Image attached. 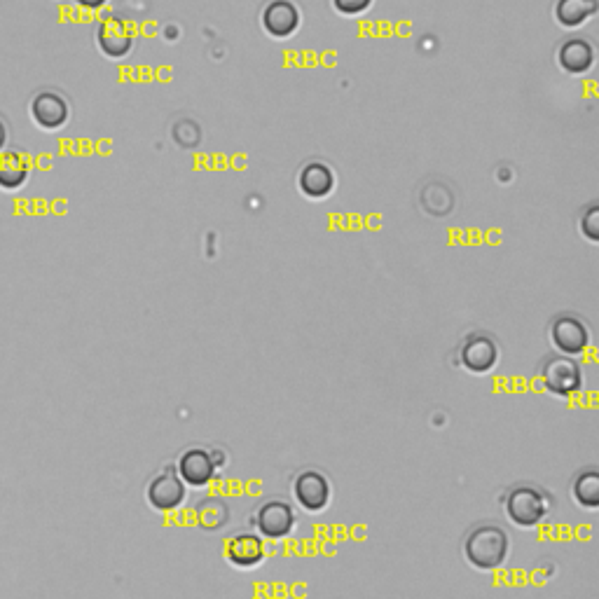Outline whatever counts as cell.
I'll return each mask as SVG.
<instances>
[{
    "instance_id": "obj_13",
    "label": "cell",
    "mask_w": 599,
    "mask_h": 599,
    "mask_svg": "<svg viewBox=\"0 0 599 599\" xmlns=\"http://www.w3.org/2000/svg\"><path fill=\"white\" fill-rule=\"evenodd\" d=\"M68 115H71V108H68L66 99L54 92H40L31 101V117L36 120L40 129H47V132L64 127L68 122Z\"/></svg>"
},
{
    "instance_id": "obj_6",
    "label": "cell",
    "mask_w": 599,
    "mask_h": 599,
    "mask_svg": "<svg viewBox=\"0 0 599 599\" xmlns=\"http://www.w3.org/2000/svg\"><path fill=\"white\" fill-rule=\"evenodd\" d=\"M550 340L562 356H583L592 342V333L581 316L560 314L550 323Z\"/></svg>"
},
{
    "instance_id": "obj_7",
    "label": "cell",
    "mask_w": 599,
    "mask_h": 599,
    "mask_svg": "<svg viewBox=\"0 0 599 599\" xmlns=\"http://www.w3.org/2000/svg\"><path fill=\"white\" fill-rule=\"evenodd\" d=\"M293 497L302 511L321 513L330 506L333 485H330L326 473L316 471V468H307V471H302L293 478Z\"/></svg>"
},
{
    "instance_id": "obj_5",
    "label": "cell",
    "mask_w": 599,
    "mask_h": 599,
    "mask_svg": "<svg viewBox=\"0 0 599 599\" xmlns=\"http://www.w3.org/2000/svg\"><path fill=\"white\" fill-rule=\"evenodd\" d=\"M295 525H298V515H295V508L284 499L265 501L253 513V527L265 541L288 539Z\"/></svg>"
},
{
    "instance_id": "obj_14",
    "label": "cell",
    "mask_w": 599,
    "mask_h": 599,
    "mask_svg": "<svg viewBox=\"0 0 599 599\" xmlns=\"http://www.w3.org/2000/svg\"><path fill=\"white\" fill-rule=\"evenodd\" d=\"M595 47L585 38H569L564 40L557 50V64L569 75H585L595 66Z\"/></svg>"
},
{
    "instance_id": "obj_15",
    "label": "cell",
    "mask_w": 599,
    "mask_h": 599,
    "mask_svg": "<svg viewBox=\"0 0 599 599\" xmlns=\"http://www.w3.org/2000/svg\"><path fill=\"white\" fill-rule=\"evenodd\" d=\"M298 188L309 199H326L335 190V171L326 162H309L300 171Z\"/></svg>"
},
{
    "instance_id": "obj_1",
    "label": "cell",
    "mask_w": 599,
    "mask_h": 599,
    "mask_svg": "<svg viewBox=\"0 0 599 599\" xmlns=\"http://www.w3.org/2000/svg\"><path fill=\"white\" fill-rule=\"evenodd\" d=\"M464 560L478 571H494L504 567L511 555V536L499 525H475L461 543Z\"/></svg>"
},
{
    "instance_id": "obj_10",
    "label": "cell",
    "mask_w": 599,
    "mask_h": 599,
    "mask_svg": "<svg viewBox=\"0 0 599 599\" xmlns=\"http://www.w3.org/2000/svg\"><path fill=\"white\" fill-rule=\"evenodd\" d=\"M225 560L237 569H256L265 562L267 543L258 532H237L225 541Z\"/></svg>"
},
{
    "instance_id": "obj_12",
    "label": "cell",
    "mask_w": 599,
    "mask_h": 599,
    "mask_svg": "<svg viewBox=\"0 0 599 599\" xmlns=\"http://www.w3.org/2000/svg\"><path fill=\"white\" fill-rule=\"evenodd\" d=\"M302 15L293 0H270L263 10V29L272 38L286 40L300 29Z\"/></svg>"
},
{
    "instance_id": "obj_9",
    "label": "cell",
    "mask_w": 599,
    "mask_h": 599,
    "mask_svg": "<svg viewBox=\"0 0 599 599\" xmlns=\"http://www.w3.org/2000/svg\"><path fill=\"white\" fill-rule=\"evenodd\" d=\"M459 363L473 375L492 373L499 363L497 342L487 333L468 335L459 349Z\"/></svg>"
},
{
    "instance_id": "obj_23",
    "label": "cell",
    "mask_w": 599,
    "mask_h": 599,
    "mask_svg": "<svg viewBox=\"0 0 599 599\" xmlns=\"http://www.w3.org/2000/svg\"><path fill=\"white\" fill-rule=\"evenodd\" d=\"M5 139H8V134H5V125L0 122V150H3V146H5Z\"/></svg>"
},
{
    "instance_id": "obj_3",
    "label": "cell",
    "mask_w": 599,
    "mask_h": 599,
    "mask_svg": "<svg viewBox=\"0 0 599 599\" xmlns=\"http://www.w3.org/2000/svg\"><path fill=\"white\" fill-rule=\"evenodd\" d=\"M223 454L218 450H206V447H190V450H183L178 454L174 471L178 473V478L183 480L185 487H195V490H202V487H209L220 468H223Z\"/></svg>"
},
{
    "instance_id": "obj_18",
    "label": "cell",
    "mask_w": 599,
    "mask_h": 599,
    "mask_svg": "<svg viewBox=\"0 0 599 599\" xmlns=\"http://www.w3.org/2000/svg\"><path fill=\"white\" fill-rule=\"evenodd\" d=\"M571 499L576 506L585 511H597L599 508V473L595 468H585L571 483Z\"/></svg>"
},
{
    "instance_id": "obj_20",
    "label": "cell",
    "mask_w": 599,
    "mask_h": 599,
    "mask_svg": "<svg viewBox=\"0 0 599 599\" xmlns=\"http://www.w3.org/2000/svg\"><path fill=\"white\" fill-rule=\"evenodd\" d=\"M375 0H333V8L344 17H358L366 15L373 8Z\"/></svg>"
},
{
    "instance_id": "obj_8",
    "label": "cell",
    "mask_w": 599,
    "mask_h": 599,
    "mask_svg": "<svg viewBox=\"0 0 599 599\" xmlns=\"http://www.w3.org/2000/svg\"><path fill=\"white\" fill-rule=\"evenodd\" d=\"M146 499L150 508H155V511L174 513L185 504V499H188V487L178 478L174 466H167L148 483Z\"/></svg>"
},
{
    "instance_id": "obj_19",
    "label": "cell",
    "mask_w": 599,
    "mask_h": 599,
    "mask_svg": "<svg viewBox=\"0 0 599 599\" xmlns=\"http://www.w3.org/2000/svg\"><path fill=\"white\" fill-rule=\"evenodd\" d=\"M195 518H197V525L206 529V532H216V529H220L227 520H230V506H227V501L218 497L204 499L199 501Z\"/></svg>"
},
{
    "instance_id": "obj_4",
    "label": "cell",
    "mask_w": 599,
    "mask_h": 599,
    "mask_svg": "<svg viewBox=\"0 0 599 599\" xmlns=\"http://www.w3.org/2000/svg\"><path fill=\"white\" fill-rule=\"evenodd\" d=\"M543 389L550 396L569 398L583 389V366L571 356H548L539 370Z\"/></svg>"
},
{
    "instance_id": "obj_11",
    "label": "cell",
    "mask_w": 599,
    "mask_h": 599,
    "mask_svg": "<svg viewBox=\"0 0 599 599\" xmlns=\"http://www.w3.org/2000/svg\"><path fill=\"white\" fill-rule=\"evenodd\" d=\"M96 45L110 59H125L134 47V33L122 17H106L96 31Z\"/></svg>"
},
{
    "instance_id": "obj_21",
    "label": "cell",
    "mask_w": 599,
    "mask_h": 599,
    "mask_svg": "<svg viewBox=\"0 0 599 599\" xmlns=\"http://www.w3.org/2000/svg\"><path fill=\"white\" fill-rule=\"evenodd\" d=\"M599 211L597 204H590L588 211L581 216V232L585 234V239H588L590 244H597L599 239Z\"/></svg>"
},
{
    "instance_id": "obj_22",
    "label": "cell",
    "mask_w": 599,
    "mask_h": 599,
    "mask_svg": "<svg viewBox=\"0 0 599 599\" xmlns=\"http://www.w3.org/2000/svg\"><path fill=\"white\" fill-rule=\"evenodd\" d=\"M75 3H78L80 8H85V10H99L108 3V0H75Z\"/></svg>"
},
{
    "instance_id": "obj_16",
    "label": "cell",
    "mask_w": 599,
    "mask_h": 599,
    "mask_svg": "<svg viewBox=\"0 0 599 599\" xmlns=\"http://www.w3.org/2000/svg\"><path fill=\"white\" fill-rule=\"evenodd\" d=\"M31 167L26 155L17 150H0V188L3 190H19L29 181Z\"/></svg>"
},
{
    "instance_id": "obj_17",
    "label": "cell",
    "mask_w": 599,
    "mask_h": 599,
    "mask_svg": "<svg viewBox=\"0 0 599 599\" xmlns=\"http://www.w3.org/2000/svg\"><path fill=\"white\" fill-rule=\"evenodd\" d=\"M597 0H557L555 19L564 29H578L597 15Z\"/></svg>"
},
{
    "instance_id": "obj_2",
    "label": "cell",
    "mask_w": 599,
    "mask_h": 599,
    "mask_svg": "<svg viewBox=\"0 0 599 599\" xmlns=\"http://www.w3.org/2000/svg\"><path fill=\"white\" fill-rule=\"evenodd\" d=\"M553 501L539 487L518 485L506 492L504 497V513L511 520V525L520 529H534L548 518Z\"/></svg>"
}]
</instances>
